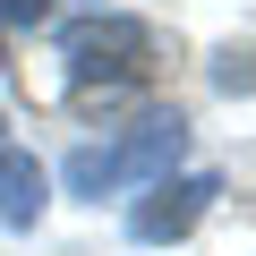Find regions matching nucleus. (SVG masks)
Returning a JSON list of instances; mask_svg holds the SVG:
<instances>
[{"label": "nucleus", "instance_id": "nucleus-1", "mask_svg": "<svg viewBox=\"0 0 256 256\" xmlns=\"http://www.w3.org/2000/svg\"><path fill=\"white\" fill-rule=\"evenodd\" d=\"M180 154H188V120H180V111H154V120H137V128L111 137V146H77L60 180H68L77 196H120V188H137V180H162Z\"/></svg>", "mask_w": 256, "mask_h": 256}, {"label": "nucleus", "instance_id": "nucleus-2", "mask_svg": "<svg viewBox=\"0 0 256 256\" xmlns=\"http://www.w3.org/2000/svg\"><path fill=\"white\" fill-rule=\"evenodd\" d=\"M60 60H68V86L94 94V86H137L154 68V26L146 18H120V9H94L60 34Z\"/></svg>", "mask_w": 256, "mask_h": 256}, {"label": "nucleus", "instance_id": "nucleus-3", "mask_svg": "<svg viewBox=\"0 0 256 256\" xmlns=\"http://www.w3.org/2000/svg\"><path fill=\"white\" fill-rule=\"evenodd\" d=\"M205 196H214V180H205V171H188V180H146V196H137V214H128V230H137L146 248H171V239H188V230H196Z\"/></svg>", "mask_w": 256, "mask_h": 256}, {"label": "nucleus", "instance_id": "nucleus-4", "mask_svg": "<svg viewBox=\"0 0 256 256\" xmlns=\"http://www.w3.org/2000/svg\"><path fill=\"white\" fill-rule=\"evenodd\" d=\"M43 205H52L43 162H34V154H18V146H0V222H9V230H34V222H43Z\"/></svg>", "mask_w": 256, "mask_h": 256}, {"label": "nucleus", "instance_id": "nucleus-5", "mask_svg": "<svg viewBox=\"0 0 256 256\" xmlns=\"http://www.w3.org/2000/svg\"><path fill=\"white\" fill-rule=\"evenodd\" d=\"M214 77H222V86H230V94H248V86H256V60H239V52H230V60H222V68H214Z\"/></svg>", "mask_w": 256, "mask_h": 256}, {"label": "nucleus", "instance_id": "nucleus-6", "mask_svg": "<svg viewBox=\"0 0 256 256\" xmlns=\"http://www.w3.org/2000/svg\"><path fill=\"white\" fill-rule=\"evenodd\" d=\"M0 18L9 26H43V0H0Z\"/></svg>", "mask_w": 256, "mask_h": 256}, {"label": "nucleus", "instance_id": "nucleus-7", "mask_svg": "<svg viewBox=\"0 0 256 256\" xmlns=\"http://www.w3.org/2000/svg\"><path fill=\"white\" fill-rule=\"evenodd\" d=\"M0 68H9V52H0Z\"/></svg>", "mask_w": 256, "mask_h": 256}]
</instances>
